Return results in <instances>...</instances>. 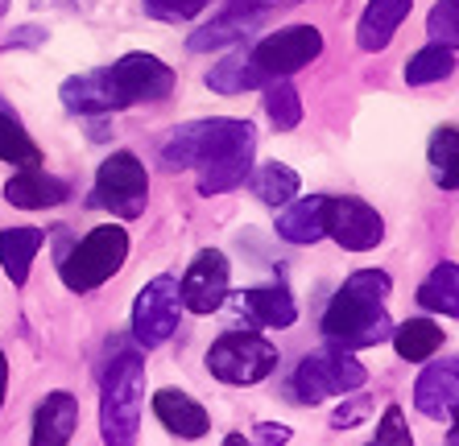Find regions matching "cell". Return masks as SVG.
Masks as SVG:
<instances>
[{
    "instance_id": "6da1fadb",
    "label": "cell",
    "mask_w": 459,
    "mask_h": 446,
    "mask_svg": "<svg viewBox=\"0 0 459 446\" xmlns=\"http://www.w3.org/2000/svg\"><path fill=\"white\" fill-rule=\"evenodd\" d=\"M394 281L381 269H360L323 310V335L340 347H377L394 335V319L385 314V297Z\"/></svg>"
},
{
    "instance_id": "7a4b0ae2",
    "label": "cell",
    "mask_w": 459,
    "mask_h": 446,
    "mask_svg": "<svg viewBox=\"0 0 459 446\" xmlns=\"http://www.w3.org/2000/svg\"><path fill=\"white\" fill-rule=\"evenodd\" d=\"M145 401V360L141 351H120L104 372L100 389V438L104 446H133Z\"/></svg>"
},
{
    "instance_id": "3957f363",
    "label": "cell",
    "mask_w": 459,
    "mask_h": 446,
    "mask_svg": "<svg viewBox=\"0 0 459 446\" xmlns=\"http://www.w3.org/2000/svg\"><path fill=\"white\" fill-rule=\"evenodd\" d=\"M128 261V232L117 227V223H104L96 232H87L71 253L63 256V265H58V277H63L66 289H75V294H91L100 289L104 281L125 269Z\"/></svg>"
},
{
    "instance_id": "277c9868",
    "label": "cell",
    "mask_w": 459,
    "mask_h": 446,
    "mask_svg": "<svg viewBox=\"0 0 459 446\" xmlns=\"http://www.w3.org/2000/svg\"><path fill=\"white\" fill-rule=\"evenodd\" d=\"M207 372L224 384H261L278 372V347L253 330H228L207 351Z\"/></svg>"
},
{
    "instance_id": "5b68a950",
    "label": "cell",
    "mask_w": 459,
    "mask_h": 446,
    "mask_svg": "<svg viewBox=\"0 0 459 446\" xmlns=\"http://www.w3.org/2000/svg\"><path fill=\"white\" fill-rule=\"evenodd\" d=\"M364 381H368V372L348 351H310L294 372V397L302 405H319L327 397L356 393V389H364Z\"/></svg>"
},
{
    "instance_id": "8992f818",
    "label": "cell",
    "mask_w": 459,
    "mask_h": 446,
    "mask_svg": "<svg viewBox=\"0 0 459 446\" xmlns=\"http://www.w3.org/2000/svg\"><path fill=\"white\" fill-rule=\"evenodd\" d=\"M108 71V83H112V96H117V107H133V104H158L174 91L178 74L174 66H166L158 54H145V50H133L125 54L120 63L104 66Z\"/></svg>"
},
{
    "instance_id": "52a82bcc",
    "label": "cell",
    "mask_w": 459,
    "mask_h": 446,
    "mask_svg": "<svg viewBox=\"0 0 459 446\" xmlns=\"http://www.w3.org/2000/svg\"><path fill=\"white\" fill-rule=\"evenodd\" d=\"M182 319V294H178V277L161 273L153 281H145L133 302V339L137 347H161L178 330Z\"/></svg>"
},
{
    "instance_id": "ba28073f",
    "label": "cell",
    "mask_w": 459,
    "mask_h": 446,
    "mask_svg": "<svg viewBox=\"0 0 459 446\" xmlns=\"http://www.w3.org/2000/svg\"><path fill=\"white\" fill-rule=\"evenodd\" d=\"M96 202L120 219H137L150 202V174L133 153H112L96 174Z\"/></svg>"
},
{
    "instance_id": "9c48e42d",
    "label": "cell",
    "mask_w": 459,
    "mask_h": 446,
    "mask_svg": "<svg viewBox=\"0 0 459 446\" xmlns=\"http://www.w3.org/2000/svg\"><path fill=\"white\" fill-rule=\"evenodd\" d=\"M323 54V33L315 25H290L261 38V42L248 50V58L256 63V71L265 79H290L294 71L310 66Z\"/></svg>"
},
{
    "instance_id": "30bf717a",
    "label": "cell",
    "mask_w": 459,
    "mask_h": 446,
    "mask_svg": "<svg viewBox=\"0 0 459 446\" xmlns=\"http://www.w3.org/2000/svg\"><path fill=\"white\" fill-rule=\"evenodd\" d=\"M323 236H332L348 253H368L385 240V219L364 199L335 194V199H323Z\"/></svg>"
},
{
    "instance_id": "8fae6325",
    "label": "cell",
    "mask_w": 459,
    "mask_h": 446,
    "mask_svg": "<svg viewBox=\"0 0 459 446\" xmlns=\"http://www.w3.org/2000/svg\"><path fill=\"white\" fill-rule=\"evenodd\" d=\"M236 124H240V120H232V116H212V120H195V124L174 128L170 141L161 145V170L178 174V170L199 166V161L212 158L215 149L232 137Z\"/></svg>"
},
{
    "instance_id": "7c38bea8",
    "label": "cell",
    "mask_w": 459,
    "mask_h": 446,
    "mask_svg": "<svg viewBox=\"0 0 459 446\" xmlns=\"http://www.w3.org/2000/svg\"><path fill=\"white\" fill-rule=\"evenodd\" d=\"M253 145H256L253 124L240 120L232 137L215 149L212 158H204L195 166V170H199V191L224 194V191H232V186H240V182L248 178V170H253Z\"/></svg>"
},
{
    "instance_id": "4fadbf2b",
    "label": "cell",
    "mask_w": 459,
    "mask_h": 446,
    "mask_svg": "<svg viewBox=\"0 0 459 446\" xmlns=\"http://www.w3.org/2000/svg\"><path fill=\"white\" fill-rule=\"evenodd\" d=\"M228 256L220 248H204V253L191 261L186 277L178 281V294H182V306L195 310V314H212L228 302Z\"/></svg>"
},
{
    "instance_id": "5bb4252c",
    "label": "cell",
    "mask_w": 459,
    "mask_h": 446,
    "mask_svg": "<svg viewBox=\"0 0 459 446\" xmlns=\"http://www.w3.org/2000/svg\"><path fill=\"white\" fill-rule=\"evenodd\" d=\"M459 401V364L455 360H435L414 384V405L418 414L435 417V422H451Z\"/></svg>"
},
{
    "instance_id": "9a60e30c",
    "label": "cell",
    "mask_w": 459,
    "mask_h": 446,
    "mask_svg": "<svg viewBox=\"0 0 459 446\" xmlns=\"http://www.w3.org/2000/svg\"><path fill=\"white\" fill-rule=\"evenodd\" d=\"M79 430V401L66 389L46 393V401L33 414V438L30 446H66Z\"/></svg>"
},
{
    "instance_id": "2e32d148",
    "label": "cell",
    "mask_w": 459,
    "mask_h": 446,
    "mask_svg": "<svg viewBox=\"0 0 459 446\" xmlns=\"http://www.w3.org/2000/svg\"><path fill=\"white\" fill-rule=\"evenodd\" d=\"M4 199L22 211H46V207H58V202L71 199V186L54 174L38 170V166H25L22 174H13L4 182Z\"/></svg>"
},
{
    "instance_id": "e0dca14e",
    "label": "cell",
    "mask_w": 459,
    "mask_h": 446,
    "mask_svg": "<svg viewBox=\"0 0 459 446\" xmlns=\"http://www.w3.org/2000/svg\"><path fill=\"white\" fill-rule=\"evenodd\" d=\"M410 9H414V0H368V9L360 13V25H356V46L364 54H381L397 38Z\"/></svg>"
},
{
    "instance_id": "ac0fdd59",
    "label": "cell",
    "mask_w": 459,
    "mask_h": 446,
    "mask_svg": "<svg viewBox=\"0 0 459 446\" xmlns=\"http://www.w3.org/2000/svg\"><path fill=\"white\" fill-rule=\"evenodd\" d=\"M153 414L178 438H204L207 430H212L207 409L195 401V397L182 393V389H161V393H153Z\"/></svg>"
},
{
    "instance_id": "d6986e66",
    "label": "cell",
    "mask_w": 459,
    "mask_h": 446,
    "mask_svg": "<svg viewBox=\"0 0 459 446\" xmlns=\"http://www.w3.org/2000/svg\"><path fill=\"white\" fill-rule=\"evenodd\" d=\"M58 96H63V107L83 112V116H96V112H120L117 96H112V83H108V71H87V74L66 79Z\"/></svg>"
},
{
    "instance_id": "ffe728a7",
    "label": "cell",
    "mask_w": 459,
    "mask_h": 446,
    "mask_svg": "<svg viewBox=\"0 0 459 446\" xmlns=\"http://www.w3.org/2000/svg\"><path fill=\"white\" fill-rule=\"evenodd\" d=\"M42 227H4L0 232V269L13 286H25L30 281V265L38 248H42Z\"/></svg>"
},
{
    "instance_id": "44dd1931",
    "label": "cell",
    "mask_w": 459,
    "mask_h": 446,
    "mask_svg": "<svg viewBox=\"0 0 459 446\" xmlns=\"http://www.w3.org/2000/svg\"><path fill=\"white\" fill-rule=\"evenodd\" d=\"M240 310H245L256 327H269V330H286V327H294V319H299L294 297H290L281 286L248 289V294L240 297Z\"/></svg>"
},
{
    "instance_id": "7402d4cb",
    "label": "cell",
    "mask_w": 459,
    "mask_h": 446,
    "mask_svg": "<svg viewBox=\"0 0 459 446\" xmlns=\"http://www.w3.org/2000/svg\"><path fill=\"white\" fill-rule=\"evenodd\" d=\"M278 236L290 240V244H315V240H323V194L281 202Z\"/></svg>"
},
{
    "instance_id": "603a6c76",
    "label": "cell",
    "mask_w": 459,
    "mask_h": 446,
    "mask_svg": "<svg viewBox=\"0 0 459 446\" xmlns=\"http://www.w3.org/2000/svg\"><path fill=\"white\" fill-rule=\"evenodd\" d=\"M261 83H269V79L256 71V63L248 54H228L224 63H215L207 71V87L220 91V96H245V91H253Z\"/></svg>"
},
{
    "instance_id": "cb8c5ba5",
    "label": "cell",
    "mask_w": 459,
    "mask_h": 446,
    "mask_svg": "<svg viewBox=\"0 0 459 446\" xmlns=\"http://www.w3.org/2000/svg\"><path fill=\"white\" fill-rule=\"evenodd\" d=\"M418 302L427 310H435V314L455 319L459 314V265L455 261H443V265L430 269L427 281L418 286Z\"/></svg>"
},
{
    "instance_id": "d4e9b609",
    "label": "cell",
    "mask_w": 459,
    "mask_h": 446,
    "mask_svg": "<svg viewBox=\"0 0 459 446\" xmlns=\"http://www.w3.org/2000/svg\"><path fill=\"white\" fill-rule=\"evenodd\" d=\"M389 339H394V347H397L402 360L422 364L443 347V327H435L430 319H410V322H402V327H394Z\"/></svg>"
},
{
    "instance_id": "484cf974",
    "label": "cell",
    "mask_w": 459,
    "mask_h": 446,
    "mask_svg": "<svg viewBox=\"0 0 459 446\" xmlns=\"http://www.w3.org/2000/svg\"><path fill=\"white\" fill-rule=\"evenodd\" d=\"M0 161H9V166H38L42 161V149L33 145V137L22 128L17 112H13L4 99H0Z\"/></svg>"
},
{
    "instance_id": "4316f807",
    "label": "cell",
    "mask_w": 459,
    "mask_h": 446,
    "mask_svg": "<svg viewBox=\"0 0 459 446\" xmlns=\"http://www.w3.org/2000/svg\"><path fill=\"white\" fill-rule=\"evenodd\" d=\"M455 71V46L447 42H430L414 54L406 63V83L410 87H422V83H438V79H447Z\"/></svg>"
},
{
    "instance_id": "83f0119b",
    "label": "cell",
    "mask_w": 459,
    "mask_h": 446,
    "mask_svg": "<svg viewBox=\"0 0 459 446\" xmlns=\"http://www.w3.org/2000/svg\"><path fill=\"white\" fill-rule=\"evenodd\" d=\"M299 191H302V178L290 170V166H281V161H265V166L253 174V194L265 202V207H281V202H290Z\"/></svg>"
},
{
    "instance_id": "f1b7e54d",
    "label": "cell",
    "mask_w": 459,
    "mask_h": 446,
    "mask_svg": "<svg viewBox=\"0 0 459 446\" xmlns=\"http://www.w3.org/2000/svg\"><path fill=\"white\" fill-rule=\"evenodd\" d=\"M265 116L273 120L278 133H290V128L302 124V99H299V87L290 79H273L265 87Z\"/></svg>"
},
{
    "instance_id": "f546056e",
    "label": "cell",
    "mask_w": 459,
    "mask_h": 446,
    "mask_svg": "<svg viewBox=\"0 0 459 446\" xmlns=\"http://www.w3.org/2000/svg\"><path fill=\"white\" fill-rule=\"evenodd\" d=\"M455 145H459V133L455 124H443L430 137V174H435V182L443 186V191H455Z\"/></svg>"
},
{
    "instance_id": "4dcf8cb0",
    "label": "cell",
    "mask_w": 459,
    "mask_h": 446,
    "mask_svg": "<svg viewBox=\"0 0 459 446\" xmlns=\"http://www.w3.org/2000/svg\"><path fill=\"white\" fill-rule=\"evenodd\" d=\"M245 25H248V17H224V21H215V25H207V30H199V33H191V50H220V46H228V42H240L245 38Z\"/></svg>"
},
{
    "instance_id": "1f68e13d",
    "label": "cell",
    "mask_w": 459,
    "mask_h": 446,
    "mask_svg": "<svg viewBox=\"0 0 459 446\" xmlns=\"http://www.w3.org/2000/svg\"><path fill=\"white\" fill-rule=\"evenodd\" d=\"M368 446H414L410 425H406V414H402L397 405H389V409L381 414V422H377V438Z\"/></svg>"
},
{
    "instance_id": "d6a6232c",
    "label": "cell",
    "mask_w": 459,
    "mask_h": 446,
    "mask_svg": "<svg viewBox=\"0 0 459 446\" xmlns=\"http://www.w3.org/2000/svg\"><path fill=\"white\" fill-rule=\"evenodd\" d=\"M141 4H145V13L158 17V21H191L212 0H141Z\"/></svg>"
},
{
    "instance_id": "836d02e7",
    "label": "cell",
    "mask_w": 459,
    "mask_h": 446,
    "mask_svg": "<svg viewBox=\"0 0 459 446\" xmlns=\"http://www.w3.org/2000/svg\"><path fill=\"white\" fill-rule=\"evenodd\" d=\"M427 30H430V38H435V42L455 46V33H459V0H438L435 9H430Z\"/></svg>"
},
{
    "instance_id": "e575fe53",
    "label": "cell",
    "mask_w": 459,
    "mask_h": 446,
    "mask_svg": "<svg viewBox=\"0 0 459 446\" xmlns=\"http://www.w3.org/2000/svg\"><path fill=\"white\" fill-rule=\"evenodd\" d=\"M253 446H286L290 442V425H273V422H256L253 438H248Z\"/></svg>"
},
{
    "instance_id": "d590c367",
    "label": "cell",
    "mask_w": 459,
    "mask_h": 446,
    "mask_svg": "<svg viewBox=\"0 0 459 446\" xmlns=\"http://www.w3.org/2000/svg\"><path fill=\"white\" fill-rule=\"evenodd\" d=\"M4 384H9V360H4V351H0V405H4Z\"/></svg>"
},
{
    "instance_id": "8d00e7d4",
    "label": "cell",
    "mask_w": 459,
    "mask_h": 446,
    "mask_svg": "<svg viewBox=\"0 0 459 446\" xmlns=\"http://www.w3.org/2000/svg\"><path fill=\"white\" fill-rule=\"evenodd\" d=\"M58 4H66V9H79V13H91V9H96V0H58Z\"/></svg>"
},
{
    "instance_id": "74e56055",
    "label": "cell",
    "mask_w": 459,
    "mask_h": 446,
    "mask_svg": "<svg viewBox=\"0 0 459 446\" xmlns=\"http://www.w3.org/2000/svg\"><path fill=\"white\" fill-rule=\"evenodd\" d=\"M224 446H253V442H248L245 434H228V438H224Z\"/></svg>"
},
{
    "instance_id": "f35d334b",
    "label": "cell",
    "mask_w": 459,
    "mask_h": 446,
    "mask_svg": "<svg viewBox=\"0 0 459 446\" xmlns=\"http://www.w3.org/2000/svg\"><path fill=\"white\" fill-rule=\"evenodd\" d=\"M4 13H9V0H0V17H4Z\"/></svg>"
},
{
    "instance_id": "ab89813d",
    "label": "cell",
    "mask_w": 459,
    "mask_h": 446,
    "mask_svg": "<svg viewBox=\"0 0 459 446\" xmlns=\"http://www.w3.org/2000/svg\"><path fill=\"white\" fill-rule=\"evenodd\" d=\"M451 446H455V438H451Z\"/></svg>"
}]
</instances>
